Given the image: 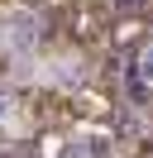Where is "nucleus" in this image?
I'll return each mask as SVG.
<instances>
[{
	"instance_id": "2",
	"label": "nucleus",
	"mask_w": 153,
	"mask_h": 158,
	"mask_svg": "<svg viewBox=\"0 0 153 158\" xmlns=\"http://www.w3.org/2000/svg\"><path fill=\"white\" fill-rule=\"evenodd\" d=\"M139 77H148V81H153V48H148V53L139 58Z\"/></svg>"
},
{
	"instance_id": "3",
	"label": "nucleus",
	"mask_w": 153,
	"mask_h": 158,
	"mask_svg": "<svg viewBox=\"0 0 153 158\" xmlns=\"http://www.w3.org/2000/svg\"><path fill=\"white\" fill-rule=\"evenodd\" d=\"M0 158H14V153H0Z\"/></svg>"
},
{
	"instance_id": "1",
	"label": "nucleus",
	"mask_w": 153,
	"mask_h": 158,
	"mask_svg": "<svg viewBox=\"0 0 153 158\" xmlns=\"http://www.w3.org/2000/svg\"><path fill=\"white\" fill-rule=\"evenodd\" d=\"M38 34H43L38 15H29V10H14V15H10V43H14V48H34Z\"/></svg>"
}]
</instances>
